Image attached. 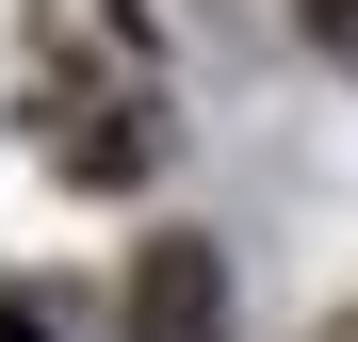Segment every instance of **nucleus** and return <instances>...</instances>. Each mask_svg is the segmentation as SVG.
Masks as SVG:
<instances>
[{
  "instance_id": "nucleus-2",
  "label": "nucleus",
  "mask_w": 358,
  "mask_h": 342,
  "mask_svg": "<svg viewBox=\"0 0 358 342\" xmlns=\"http://www.w3.org/2000/svg\"><path fill=\"white\" fill-rule=\"evenodd\" d=\"M131 342H212V261H196V245H163V261L131 277Z\"/></svg>"
},
{
  "instance_id": "nucleus-3",
  "label": "nucleus",
  "mask_w": 358,
  "mask_h": 342,
  "mask_svg": "<svg viewBox=\"0 0 358 342\" xmlns=\"http://www.w3.org/2000/svg\"><path fill=\"white\" fill-rule=\"evenodd\" d=\"M0 342H49V326H33V310H0Z\"/></svg>"
},
{
  "instance_id": "nucleus-1",
  "label": "nucleus",
  "mask_w": 358,
  "mask_h": 342,
  "mask_svg": "<svg viewBox=\"0 0 358 342\" xmlns=\"http://www.w3.org/2000/svg\"><path fill=\"white\" fill-rule=\"evenodd\" d=\"M33 131L66 180H147L163 163V49L131 0H49L33 17Z\"/></svg>"
}]
</instances>
